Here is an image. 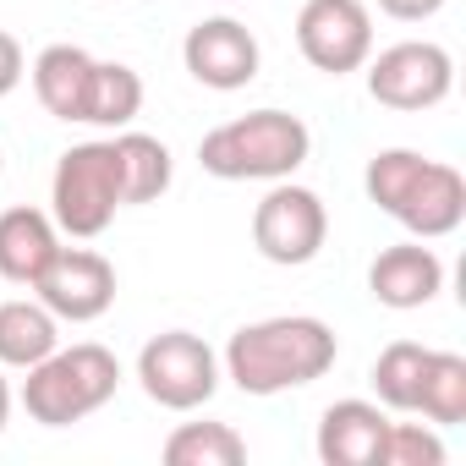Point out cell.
<instances>
[{
  "label": "cell",
  "instance_id": "1",
  "mask_svg": "<svg viewBox=\"0 0 466 466\" xmlns=\"http://www.w3.org/2000/svg\"><path fill=\"white\" fill-rule=\"evenodd\" d=\"M340 357V335L313 319V313H275L258 324H242L219 351V373L237 384L242 395H286L319 384Z\"/></svg>",
  "mask_w": 466,
  "mask_h": 466
},
{
  "label": "cell",
  "instance_id": "2",
  "mask_svg": "<svg viewBox=\"0 0 466 466\" xmlns=\"http://www.w3.org/2000/svg\"><path fill=\"white\" fill-rule=\"evenodd\" d=\"M39 105L56 121H77V127H99V132H121L137 121L143 110V77L127 61H99L83 45H45L28 66Z\"/></svg>",
  "mask_w": 466,
  "mask_h": 466
},
{
  "label": "cell",
  "instance_id": "3",
  "mask_svg": "<svg viewBox=\"0 0 466 466\" xmlns=\"http://www.w3.org/2000/svg\"><path fill=\"white\" fill-rule=\"evenodd\" d=\"M362 187L368 203L417 242L455 237L466 219V176L450 159H428L417 148H379L362 170Z\"/></svg>",
  "mask_w": 466,
  "mask_h": 466
},
{
  "label": "cell",
  "instance_id": "4",
  "mask_svg": "<svg viewBox=\"0 0 466 466\" xmlns=\"http://www.w3.org/2000/svg\"><path fill=\"white\" fill-rule=\"evenodd\" d=\"M313 154V132L302 116L291 110H248L230 116L214 132H203L198 143V165L214 181H286L308 165Z\"/></svg>",
  "mask_w": 466,
  "mask_h": 466
},
{
  "label": "cell",
  "instance_id": "5",
  "mask_svg": "<svg viewBox=\"0 0 466 466\" xmlns=\"http://www.w3.org/2000/svg\"><path fill=\"white\" fill-rule=\"evenodd\" d=\"M116 390H121V357L99 340H72L28 368L17 400L39 428H72L99 406H110Z\"/></svg>",
  "mask_w": 466,
  "mask_h": 466
},
{
  "label": "cell",
  "instance_id": "6",
  "mask_svg": "<svg viewBox=\"0 0 466 466\" xmlns=\"http://www.w3.org/2000/svg\"><path fill=\"white\" fill-rule=\"evenodd\" d=\"M121 203V159H116V137H88L72 143L56 159L50 176V219L61 225V237L72 242H94L110 230Z\"/></svg>",
  "mask_w": 466,
  "mask_h": 466
},
{
  "label": "cell",
  "instance_id": "7",
  "mask_svg": "<svg viewBox=\"0 0 466 466\" xmlns=\"http://www.w3.org/2000/svg\"><path fill=\"white\" fill-rule=\"evenodd\" d=\"M219 351L192 335V329H165V335H148L143 351H137V384L154 406L165 411H198L214 400L219 390Z\"/></svg>",
  "mask_w": 466,
  "mask_h": 466
},
{
  "label": "cell",
  "instance_id": "8",
  "mask_svg": "<svg viewBox=\"0 0 466 466\" xmlns=\"http://www.w3.org/2000/svg\"><path fill=\"white\" fill-rule=\"evenodd\" d=\"M329 242V208L313 187H302L297 176L286 181H269V192L258 198L253 208V248L264 264H280V269H302L324 253Z\"/></svg>",
  "mask_w": 466,
  "mask_h": 466
},
{
  "label": "cell",
  "instance_id": "9",
  "mask_svg": "<svg viewBox=\"0 0 466 466\" xmlns=\"http://www.w3.org/2000/svg\"><path fill=\"white\" fill-rule=\"evenodd\" d=\"M362 72H368L373 105L406 110V116L444 105L450 88H455V56H450L444 45H433V39H400V45L368 56Z\"/></svg>",
  "mask_w": 466,
  "mask_h": 466
},
{
  "label": "cell",
  "instance_id": "10",
  "mask_svg": "<svg viewBox=\"0 0 466 466\" xmlns=\"http://www.w3.org/2000/svg\"><path fill=\"white\" fill-rule=\"evenodd\" d=\"M297 50L324 77H351L373 56V6L368 0H302Z\"/></svg>",
  "mask_w": 466,
  "mask_h": 466
},
{
  "label": "cell",
  "instance_id": "11",
  "mask_svg": "<svg viewBox=\"0 0 466 466\" xmlns=\"http://www.w3.org/2000/svg\"><path fill=\"white\" fill-rule=\"evenodd\" d=\"M181 66H187L192 83H203L214 94H237V88H248L264 72V50H258V34L248 23L203 17L181 39Z\"/></svg>",
  "mask_w": 466,
  "mask_h": 466
},
{
  "label": "cell",
  "instance_id": "12",
  "mask_svg": "<svg viewBox=\"0 0 466 466\" xmlns=\"http://www.w3.org/2000/svg\"><path fill=\"white\" fill-rule=\"evenodd\" d=\"M34 297L61 324H94L116 308V264L94 248H61L50 269L34 280Z\"/></svg>",
  "mask_w": 466,
  "mask_h": 466
},
{
  "label": "cell",
  "instance_id": "13",
  "mask_svg": "<svg viewBox=\"0 0 466 466\" xmlns=\"http://www.w3.org/2000/svg\"><path fill=\"white\" fill-rule=\"evenodd\" d=\"M368 291L390 313H417L444 291V258L428 242H395L368 264Z\"/></svg>",
  "mask_w": 466,
  "mask_h": 466
},
{
  "label": "cell",
  "instance_id": "14",
  "mask_svg": "<svg viewBox=\"0 0 466 466\" xmlns=\"http://www.w3.org/2000/svg\"><path fill=\"white\" fill-rule=\"evenodd\" d=\"M390 433V411L379 400H335L319 417V461L324 466H379Z\"/></svg>",
  "mask_w": 466,
  "mask_h": 466
},
{
  "label": "cell",
  "instance_id": "15",
  "mask_svg": "<svg viewBox=\"0 0 466 466\" xmlns=\"http://www.w3.org/2000/svg\"><path fill=\"white\" fill-rule=\"evenodd\" d=\"M56 253H61V225L50 219V208L17 203L0 214V280L34 291V280L50 269Z\"/></svg>",
  "mask_w": 466,
  "mask_h": 466
},
{
  "label": "cell",
  "instance_id": "16",
  "mask_svg": "<svg viewBox=\"0 0 466 466\" xmlns=\"http://www.w3.org/2000/svg\"><path fill=\"white\" fill-rule=\"evenodd\" d=\"M61 346V319L39 302V297H12L0 302V368L28 373L34 362H45Z\"/></svg>",
  "mask_w": 466,
  "mask_h": 466
},
{
  "label": "cell",
  "instance_id": "17",
  "mask_svg": "<svg viewBox=\"0 0 466 466\" xmlns=\"http://www.w3.org/2000/svg\"><path fill=\"white\" fill-rule=\"evenodd\" d=\"M116 137V159H121V203H159L176 181V159L170 148L154 137V132H137V127H121L110 132Z\"/></svg>",
  "mask_w": 466,
  "mask_h": 466
},
{
  "label": "cell",
  "instance_id": "18",
  "mask_svg": "<svg viewBox=\"0 0 466 466\" xmlns=\"http://www.w3.org/2000/svg\"><path fill=\"white\" fill-rule=\"evenodd\" d=\"M422 422L433 428H455L466 422V357L461 351H433L428 346V362H422V384H417V411Z\"/></svg>",
  "mask_w": 466,
  "mask_h": 466
},
{
  "label": "cell",
  "instance_id": "19",
  "mask_svg": "<svg viewBox=\"0 0 466 466\" xmlns=\"http://www.w3.org/2000/svg\"><path fill=\"white\" fill-rule=\"evenodd\" d=\"M165 466H242L248 461V439L230 422H181L165 439Z\"/></svg>",
  "mask_w": 466,
  "mask_h": 466
},
{
  "label": "cell",
  "instance_id": "20",
  "mask_svg": "<svg viewBox=\"0 0 466 466\" xmlns=\"http://www.w3.org/2000/svg\"><path fill=\"white\" fill-rule=\"evenodd\" d=\"M422 362H428V346L422 340H390L379 357H373V395L384 411H417V384H422Z\"/></svg>",
  "mask_w": 466,
  "mask_h": 466
},
{
  "label": "cell",
  "instance_id": "21",
  "mask_svg": "<svg viewBox=\"0 0 466 466\" xmlns=\"http://www.w3.org/2000/svg\"><path fill=\"white\" fill-rule=\"evenodd\" d=\"M379 466H444V439L433 422H395L384 433V455Z\"/></svg>",
  "mask_w": 466,
  "mask_h": 466
},
{
  "label": "cell",
  "instance_id": "22",
  "mask_svg": "<svg viewBox=\"0 0 466 466\" xmlns=\"http://www.w3.org/2000/svg\"><path fill=\"white\" fill-rule=\"evenodd\" d=\"M23 77H28V56L6 28H0V99H12L23 88Z\"/></svg>",
  "mask_w": 466,
  "mask_h": 466
},
{
  "label": "cell",
  "instance_id": "23",
  "mask_svg": "<svg viewBox=\"0 0 466 466\" xmlns=\"http://www.w3.org/2000/svg\"><path fill=\"white\" fill-rule=\"evenodd\" d=\"M373 6L384 17H395V23H428V17L444 12V0H373Z\"/></svg>",
  "mask_w": 466,
  "mask_h": 466
},
{
  "label": "cell",
  "instance_id": "24",
  "mask_svg": "<svg viewBox=\"0 0 466 466\" xmlns=\"http://www.w3.org/2000/svg\"><path fill=\"white\" fill-rule=\"evenodd\" d=\"M12 422V384H6V373H0V428Z\"/></svg>",
  "mask_w": 466,
  "mask_h": 466
},
{
  "label": "cell",
  "instance_id": "25",
  "mask_svg": "<svg viewBox=\"0 0 466 466\" xmlns=\"http://www.w3.org/2000/svg\"><path fill=\"white\" fill-rule=\"evenodd\" d=\"M0 176H6V148H0Z\"/></svg>",
  "mask_w": 466,
  "mask_h": 466
},
{
  "label": "cell",
  "instance_id": "26",
  "mask_svg": "<svg viewBox=\"0 0 466 466\" xmlns=\"http://www.w3.org/2000/svg\"><path fill=\"white\" fill-rule=\"evenodd\" d=\"M219 6H242V0H219Z\"/></svg>",
  "mask_w": 466,
  "mask_h": 466
},
{
  "label": "cell",
  "instance_id": "27",
  "mask_svg": "<svg viewBox=\"0 0 466 466\" xmlns=\"http://www.w3.org/2000/svg\"><path fill=\"white\" fill-rule=\"evenodd\" d=\"M110 6H116V0H110Z\"/></svg>",
  "mask_w": 466,
  "mask_h": 466
}]
</instances>
